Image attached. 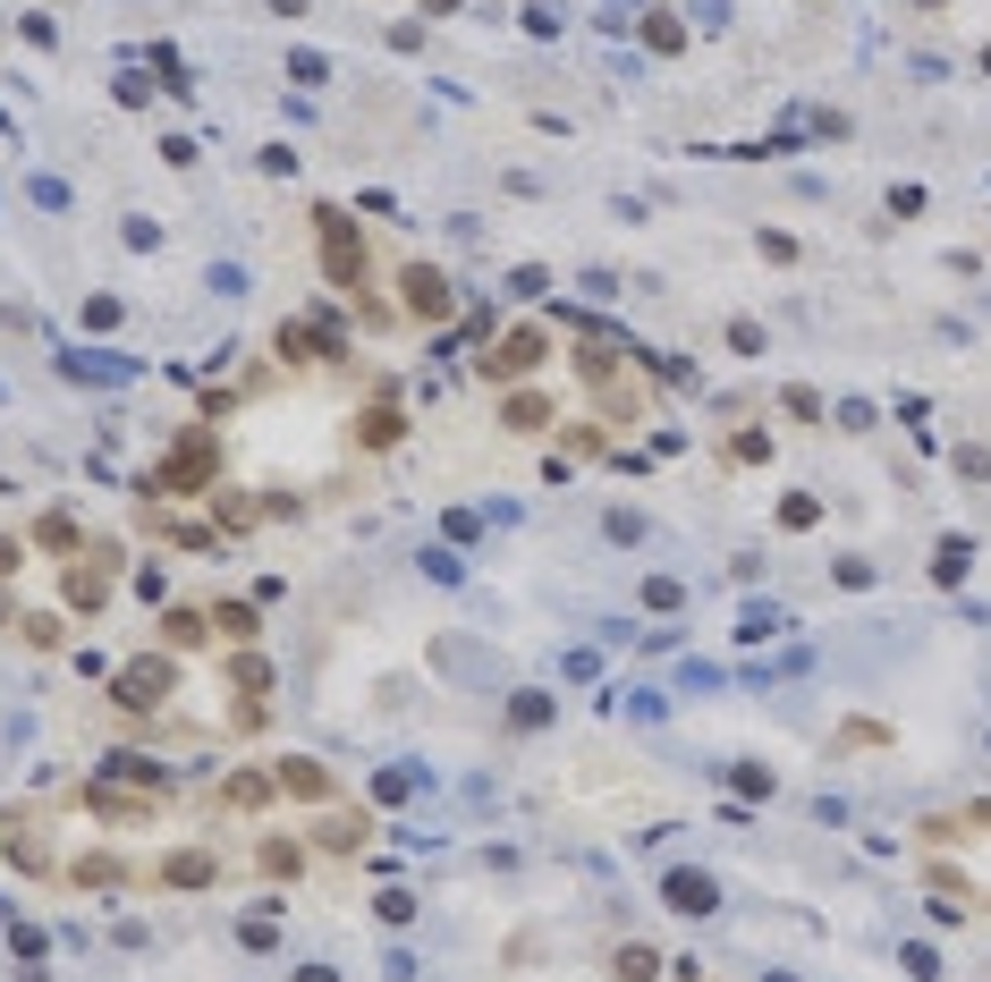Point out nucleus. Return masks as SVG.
Here are the masks:
<instances>
[{
  "instance_id": "obj_1",
  "label": "nucleus",
  "mask_w": 991,
  "mask_h": 982,
  "mask_svg": "<svg viewBox=\"0 0 991 982\" xmlns=\"http://www.w3.org/2000/svg\"><path fill=\"white\" fill-rule=\"evenodd\" d=\"M314 246H322V280L331 288H365V246H356V221L348 212H314Z\"/></svg>"
},
{
  "instance_id": "obj_2",
  "label": "nucleus",
  "mask_w": 991,
  "mask_h": 982,
  "mask_svg": "<svg viewBox=\"0 0 991 982\" xmlns=\"http://www.w3.org/2000/svg\"><path fill=\"white\" fill-rule=\"evenodd\" d=\"M212 466H221V449H212V432H187V441H170V458L153 466V492H204L212 483Z\"/></svg>"
},
{
  "instance_id": "obj_3",
  "label": "nucleus",
  "mask_w": 991,
  "mask_h": 982,
  "mask_svg": "<svg viewBox=\"0 0 991 982\" xmlns=\"http://www.w3.org/2000/svg\"><path fill=\"white\" fill-rule=\"evenodd\" d=\"M543 331H534V322H517V331H500V339H492V356H483V373L492 381H534L543 373Z\"/></svg>"
},
{
  "instance_id": "obj_4",
  "label": "nucleus",
  "mask_w": 991,
  "mask_h": 982,
  "mask_svg": "<svg viewBox=\"0 0 991 982\" xmlns=\"http://www.w3.org/2000/svg\"><path fill=\"white\" fill-rule=\"evenodd\" d=\"M170 686H178V661H170V652H145V661L119 669V703H128V712H161Z\"/></svg>"
},
{
  "instance_id": "obj_5",
  "label": "nucleus",
  "mask_w": 991,
  "mask_h": 982,
  "mask_svg": "<svg viewBox=\"0 0 991 982\" xmlns=\"http://www.w3.org/2000/svg\"><path fill=\"white\" fill-rule=\"evenodd\" d=\"M111 585H119V551H85V559H68V610H102V602H111Z\"/></svg>"
},
{
  "instance_id": "obj_6",
  "label": "nucleus",
  "mask_w": 991,
  "mask_h": 982,
  "mask_svg": "<svg viewBox=\"0 0 991 982\" xmlns=\"http://www.w3.org/2000/svg\"><path fill=\"white\" fill-rule=\"evenodd\" d=\"M399 288H407V314H424V322H449V305H458L433 263H407V272H399Z\"/></svg>"
},
{
  "instance_id": "obj_7",
  "label": "nucleus",
  "mask_w": 991,
  "mask_h": 982,
  "mask_svg": "<svg viewBox=\"0 0 991 982\" xmlns=\"http://www.w3.org/2000/svg\"><path fill=\"white\" fill-rule=\"evenodd\" d=\"M85 805H94L102 822H153L161 813V796H136V788H111V779H102L94 796H85Z\"/></svg>"
},
{
  "instance_id": "obj_8",
  "label": "nucleus",
  "mask_w": 991,
  "mask_h": 982,
  "mask_svg": "<svg viewBox=\"0 0 991 982\" xmlns=\"http://www.w3.org/2000/svg\"><path fill=\"white\" fill-rule=\"evenodd\" d=\"M280 356H288V365H314V356L331 365V356H339V339H331V331H314V322H288V331H280Z\"/></svg>"
},
{
  "instance_id": "obj_9",
  "label": "nucleus",
  "mask_w": 991,
  "mask_h": 982,
  "mask_svg": "<svg viewBox=\"0 0 991 982\" xmlns=\"http://www.w3.org/2000/svg\"><path fill=\"white\" fill-rule=\"evenodd\" d=\"M661 898H670L678 915H712V906H721V889H712L704 873H670V881H661Z\"/></svg>"
},
{
  "instance_id": "obj_10",
  "label": "nucleus",
  "mask_w": 991,
  "mask_h": 982,
  "mask_svg": "<svg viewBox=\"0 0 991 982\" xmlns=\"http://www.w3.org/2000/svg\"><path fill=\"white\" fill-rule=\"evenodd\" d=\"M204 635H212V619H204V610H161V644H170V652H195Z\"/></svg>"
},
{
  "instance_id": "obj_11",
  "label": "nucleus",
  "mask_w": 991,
  "mask_h": 982,
  "mask_svg": "<svg viewBox=\"0 0 991 982\" xmlns=\"http://www.w3.org/2000/svg\"><path fill=\"white\" fill-rule=\"evenodd\" d=\"M399 432H407V415L390 407V398H373V407H365V424H356V441H365V449H390Z\"/></svg>"
},
{
  "instance_id": "obj_12",
  "label": "nucleus",
  "mask_w": 991,
  "mask_h": 982,
  "mask_svg": "<svg viewBox=\"0 0 991 982\" xmlns=\"http://www.w3.org/2000/svg\"><path fill=\"white\" fill-rule=\"evenodd\" d=\"M212 873H221V864L204 856V847H187V856H161V881H170V889H204Z\"/></svg>"
},
{
  "instance_id": "obj_13",
  "label": "nucleus",
  "mask_w": 991,
  "mask_h": 982,
  "mask_svg": "<svg viewBox=\"0 0 991 982\" xmlns=\"http://www.w3.org/2000/svg\"><path fill=\"white\" fill-rule=\"evenodd\" d=\"M263 796H272V779H263V771H238V779H221V805H229V813H255Z\"/></svg>"
},
{
  "instance_id": "obj_14",
  "label": "nucleus",
  "mask_w": 991,
  "mask_h": 982,
  "mask_svg": "<svg viewBox=\"0 0 991 982\" xmlns=\"http://www.w3.org/2000/svg\"><path fill=\"white\" fill-rule=\"evenodd\" d=\"M280 788H288V796H314V805H322V796H331V771H322V762H288Z\"/></svg>"
},
{
  "instance_id": "obj_15",
  "label": "nucleus",
  "mask_w": 991,
  "mask_h": 982,
  "mask_svg": "<svg viewBox=\"0 0 991 982\" xmlns=\"http://www.w3.org/2000/svg\"><path fill=\"white\" fill-rule=\"evenodd\" d=\"M111 779H145V788H170V771H161V762H145V754H111Z\"/></svg>"
},
{
  "instance_id": "obj_16",
  "label": "nucleus",
  "mask_w": 991,
  "mask_h": 982,
  "mask_svg": "<svg viewBox=\"0 0 991 982\" xmlns=\"http://www.w3.org/2000/svg\"><path fill=\"white\" fill-rule=\"evenodd\" d=\"M9 949L26 957V982H34V974H43V957H51V940H43L34 923H9Z\"/></svg>"
},
{
  "instance_id": "obj_17",
  "label": "nucleus",
  "mask_w": 991,
  "mask_h": 982,
  "mask_svg": "<svg viewBox=\"0 0 991 982\" xmlns=\"http://www.w3.org/2000/svg\"><path fill=\"white\" fill-rule=\"evenodd\" d=\"M322 847H331V856L365 847V822H356V813H331V822H322Z\"/></svg>"
},
{
  "instance_id": "obj_18",
  "label": "nucleus",
  "mask_w": 991,
  "mask_h": 982,
  "mask_svg": "<svg viewBox=\"0 0 991 982\" xmlns=\"http://www.w3.org/2000/svg\"><path fill=\"white\" fill-rule=\"evenodd\" d=\"M500 424H509V432H543V424H551V407L534 398V390H526V398H509V415H500Z\"/></svg>"
},
{
  "instance_id": "obj_19",
  "label": "nucleus",
  "mask_w": 991,
  "mask_h": 982,
  "mask_svg": "<svg viewBox=\"0 0 991 982\" xmlns=\"http://www.w3.org/2000/svg\"><path fill=\"white\" fill-rule=\"evenodd\" d=\"M18 635H26V644H43V652H51V644H60V635H68V619H51V610H26V619H18Z\"/></svg>"
},
{
  "instance_id": "obj_20",
  "label": "nucleus",
  "mask_w": 991,
  "mask_h": 982,
  "mask_svg": "<svg viewBox=\"0 0 991 982\" xmlns=\"http://www.w3.org/2000/svg\"><path fill=\"white\" fill-rule=\"evenodd\" d=\"M77 881L85 889H119V856H77Z\"/></svg>"
},
{
  "instance_id": "obj_21",
  "label": "nucleus",
  "mask_w": 991,
  "mask_h": 982,
  "mask_svg": "<svg viewBox=\"0 0 991 982\" xmlns=\"http://www.w3.org/2000/svg\"><path fill=\"white\" fill-rule=\"evenodd\" d=\"M212 627H221V635H238V644H246V635H255V610H246V602H221V610H212Z\"/></svg>"
},
{
  "instance_id": "obj_22",
  "label": "nucleus",
  "mask_w": 991,
  "mask_h": 982,
  "mask_svg": "<svg viewBox=\"0 0 991 982\" xmlns=\"http://www.w3.org/2000/svg\"><path fill=\"white\" fill-rule=\"evenodd\" d=\"M34 542H43V551H77V525H68V517H43V525H34Z\"/></svg>"
},
{
  "instance_id": "obj_23",
  "label": "nucleus",
  "mask_w": 991,
  "mask_h": 982,
  "mask_svg": "<svg viewBox=\"0 0 991 982\" xmlns=\"http://www.w3.org/2000/svg\"><path fill=\"white\" fill-rule=\"evenodd\" d=\"M653 966H661L653 949H619V982H653Z\"/></svg>"
},
{
  "instance_id": "obj_24",
  "label": "nucleus",
  "mask_w": 991,
  "mask_h": 982,
  "mask_svg": "<svg viewBox=\"0 0 991 982\" xmlns=\"http://www.w3.org/2000/svg\"><path fill=\"white\" fill-rule=\"evenodd\" d=\"M0 576H18V542H0Z\"/></svg>"
}]
</instances>
